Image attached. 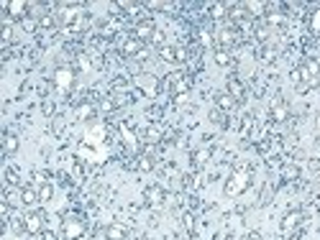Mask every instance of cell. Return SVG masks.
<instances>
[{"instance_id":"f1b7e54d","label":"cell","mask_w":320,"mask_h":240,"mask_svg":"<svg viewBox=\"0 0 320 240\" xmlns=\"http://www.w3.org/2000/svg\"><path fill=\"white\" fill-rule=\"evenodd\" d=\"M136 166H139V171H151L154 169V158L151 156H141Z\"/></svg>"},{"instance_id":"cb8c5ba5","label":"cell","mask_w":320,"mask_h":240,"mask_svg":"<svg viewBox=\"0 0 320 240\" xmlns=\"http://www.w3.org/2000/svg\"><path fill=\"white\" fill-rule=\"evenodd\" d=\"M36 189H38V199H41V202H52V197H54V187H52L49 182H41Z\"/></svg>"},{"instance_id":"8992f818","label":"cell","mask_w":320,"mask_h":240,"mask_svg":"<svg viewBox=\"0 0 320 240\" xmlns=\"http://www.w3.org/2000/svg\"><path fill=\"white\" fill-rule=\"evenodd\" d=\"M156 33V26H154V21L149 18V16H144V18H139L136 21V26H133V36L139 38V41H151V36Z\"/></svg>"},{"instance_id":"d4e9b609","label":"cell","mask_w":320,"mask_h":240,"mask_svg":"<svg viewBox=\"0 0 320 240\" xmlns=\"http://www.w3.org/2000/svg\"><path fill=\"white\" fill-rule=\"evenodd\" d=\"M6 202L11 205V207H21L23 202H21V187L18 189H8L6 192Z\"/></svg>"},{"instance_id":"1f68e13d","label":"cell","mask_w":320,"mask_h":240,"mask_svg":"<svg viewBox=\"0 0 320 240\" xmlns=\"http://www.w3.org/2000/svg\"><path fill=\"white\" fill-rule=\"evenodd\" d=\"M282 176H285V179H290V182H295V179L300 176V169L290 164V166H285V171H282Z\"/></svg>"},{"instance_id":"f35d334b","label":"cell","mask_w":320,"mask_h":240,"mask_svg":"<svg viewBox=\"0 0 320 240\" xmlns=\"http://www.w3.org/2000/svg\"><path fill=\"white\" fill-rule=\"evenodd\" d=\"M38 237H41V240H57V235H54L52 230H44V232L38 235Z\"/></svg>"},{"instance_id":"ba28073f","label":"cell","mask_w":320,"mask_h":240,"mask_svg":"<svg viewBox=\"0 0 320 240\" xmlns=\"http://www.w3.org/2000/svg\"><path fill=\"white\" fill-rule=\"evenodd\" d=\"M62 232H64V237H67V240H77L79 235L85 232V222H82V220H77V217H72V220H64V227H62Z\"/></svg>"},{"instance_id":"f546056e","label":"cell","mask_w":320,"mask_h":240,"mask_svg":"<svg viewBox=\"0 0 320 240\" xmlns=\"http://www.w3.org/2000/svg\"><path fill=\"white\" fill-rule=\"evenodd\" d=\"M310 31H312L315 36H320V8L310 16Z\"/></svg>"},{"instance_id":"7a4b0ae2","label":"cell","mask_w":320,"mask_h":240,"mask_svg":"<svg viewBox=\"0 0 320 240\" xmlns=\"http://www.w3.org/2000/svg\"><path fill=\"white\" fill-rule=\"evenodd\" d=\"M251 184V171L246 166H236L231 171V176L225 179V187H223V194L225 197H238V194H244Z\"/></svg>"},{"instance_id":"4316f807","label":"cell","mask_w":320,"mask_h":240,"mask_svg":"<svg viewBox=\"0 0 320 240\" xmlns=\"http://www.w3.org/2000/svg\"><path fill=\"white\" fill-rule=\"evenodd\" d=\"M11 210H13V207L6 202V199H0V220H3V222H11V220H13V217H11Z\"/></svg>"},{"instance_id":"9a60e30c","label":"cell","mask_w":320,"mask_h":240,"mask_svg":"<svg viewBox=\"0 0 320 240\" xmlns=\"http://www.w3.org/2000/svg\"><path fill=\"white\" fill-rule=\"evenodd\" d=\"M21 202L23 207H36L41 199H38V189L36 187H21Z\"/></svg>"},{"instance_id":"3957f363","label":"cell","mask_w":320,"mask_h":240,"mask_svg":"<svg viewBox=\"0 0 320 240\" xmlns=\"http://www.w3.org/2000/svg\"><path fill=\"white\" fill-rule=\"evenodd\" d=\"M121 54L126 59H136V62H144L146 59V44L139 41L136 36H126L123 44H121Z\"/></svg>"},{"instance_id":"ffe728a7","label":"cell","mask_w":320,"mask_h":240,"mask_svg":"<svg viewBox=\"0 0 320 240\" xmlns=\"http://www.w3.org/2000/svg\"><path fill=\"white\" fill-rule=\"evenodd\" d=\"M57 26H59V18H57V13H44V16H38V28L49 31V28H57Z\"/></svg>"},{"instance_id":"7402d4cb","label":"cell","mask_w":320,"mask_h":240,"mask_svg":"<svg viewBox=\"0 0 320 240\" xmlns=\"http://www.w3.org/2000/svg\"><path fill=\"white\" fill-rule=\"evenodd\" d=\"M159 59L167 64H177V46H162L159 49Z\"/></svg>"},{"instance_id":"4fadbf2b","label":"cell","mask_w":320,"mask_h":240,"mask_svg":"<svg viewBox=\"0 0 320 240\" xmlns=\"http://www.w3.org/2000/svg\"><path fill=\"white\" fill-rule=\"evenodd\" d=\"M26 8H28V3H23V0H11V3H3V11H6V16H13V18H26L23 13H26Z\"/></svg>"},{"instance_id":"5bb4252c","label":"cell","mask_w":320,"mask_h":240,"mask_svg":"<svg viewBox=\"0 0 320 240\" xmlns=\"http://www.w3.org/2000/svg\"><path fill=\"white\" fill-rule=\"evenodd\" d=\"M162 138H164V131H162V126H159V123H151V126H146V131H144V143L154 146V143H159Z\"/></svg>"},{"instance_id":"d590c367","label":"cell","mask_w":320,"mask_h":240,"mask_svg":"<svg viewBox=\"0 0 320 240\" xmlns=\"http://www.w3.org/2000/svg\"><path fill=\"white\" fill-rule=\"evenodd\" d=\"M261 59H264V62H269V59H274V49H269V46H264V49H261Z\"/></svg>"},{"instance_id":"d6986e66","label":"cell","mask_w":320,"mask_h":240,"mask_svg":"<svg viewBox=\"0 0 320 240\" xmlns=\"http://www.w3.org/2000/svg\"><path fill=\"white\" fill-rule=\"evenodd\" d=\"M18 148H21V138H18V136H13V133H8V136L3 138V151H6L8 156H13Z\"/></svg>"},{"instance_id":"e0dca14e","label":"cell","mask_w":320,"mask_h":240,"mask_svg":"<svg viewBox=\"0 0 320 240\" xmlns=\"http://www.w3.org/2000/svg\"><path fill=\"white\" fill-rule=\"evenodd\" d=\"M95 112H98V110H95V105H93V102H87V100H85V102H79V105H77V110H74V115H77L79 120H93V117H95Z\"/></svg>"},{"instance_id":"5b68a950","label":"cell","mask_w":320,"mask_h":240,"mask_svg":"<svg viewBox=\"0 0 320 240\" xmlns=\"http://www.w3.org/2000/svg\"><path fill=\"white\" fill-rule=\"evenodd\" d=\"M47 227V212L33 207L28 215H26V235H41Z\"/></svg>"},{"instance_id":"6da1fadb","label":"cell","mask_w":320,"mask_h":240,"mask_svg":"<svg viewBox=\"0 0 320 240\" xmlns=\"http://www.w3.org/2000/svg\"><path fill=\"white\" fill-rule=\"evenodd\" d=\"M292 82L297 85L300 92H307L320 85V59H305L295 72H292Z\"/></svg>"},{"instance_id":"d6a6232c","label":"cell","mask_w":320,"mask_h":240,"mask_svg":"<svg viewBox=\"0 0 320 240\" xmlns=\"http://www.w3.org/2000/svg\"><path fill=\"white\" fill-rule=\"evenodd\" d=\"M21 28L23 31H36L38 28V18H23L21 21Z\"/></svg>"},{"instance_id":"4dcf8cb0","label":"cell","mask_w":320,"mask_h":240,"mask_svg":"<svg viewBox=\"0 0 320 240\" xmlns=\"http://www.w3.org/2000/svg\"><path fill=\"white\" fill-rule=\"evenodd\" d=\"M269 26H282L285 23V16L282 13H266V18H264Z\"/></svg>"},{"instance_id":"ab89813d","label":"cell","mask_w":320,"mask_h":240,"mask_svg":"<svg viewBox=\"0 0 320 240\" xmlns=\"http://www.w3.org/2000/svg\"><path fill=\"white\" fill-rule=\"evenodd\" d=\"M62 128H64V120H54V131L62 133Z\"/></svg>"},{"instance_id":"9c48e42d","label":"cell","mask_w":320,"mask_h":240,"mask_svg":"<svg viewBox=\"0 0 320 240\" xmlns=\"http://www.w3.org/2000/svg\"><path fill=\"white\" fill-rule=\"evenodd\" d=\"M225 92L236 100V102H241L244 97H246V87H244V82L238 77H228V82H225Z\"/></svg>"},{"instance_id":"836d02e7","label":"cell","mask_w":320,"mask_h":240,"mask_svg":"<svg viewBox=\"0 0 320 240\" xmlns=\"http://www.w3.org/2000/svg\"><path fill=\"white\" fill-rule=\"evenodd\" d=\"M151 44H154V46H159V49L167 46V44H164V31H159V28H156V33L151 36Z\"/></svg>"},{"instance_id":"30bf717a","label":"cell","mask_w":320,"mask_h":240,"mask_svg":"<svg viewBox=\"0 0 320 240\" xmlns=\"http://www.w3.org/2000/svg\"><path fill=\"white\" fill-rule=\"evenodd\" d=\"M105 240H128V227L123 222H110L105 227Z\"/></svg>"},{"instance_id":"ac0fdd59","label":"cell","mask_w":320,"mask_h":240,"mask_svg":"<svg viewBox=\"0 0 320 240\" xmlns=\"http://www.w3.org/2000/svg\"><path fill=\"white\" fill-rule=\"evenodd\" d=\"M218 44H220V49H231L236 44V31L233 28H223L218 33Z\"/></svg>"},{"instance_id":"e575fe53","label":"cell","mask_w":320,"mask_h":240,"mask_svg":"<svg viewBox=\"0 0 320 240\" xmlns=\"http://www.w3.org/2000/svg\"><path fill=\"white\" fill-rule=\"evenodd\" d=\"M41 110H44V115H54V102H52V100H44Z\"/></svg>"},{"instance_id":"7c38bea8","label":"cell","mask_w":320,"mask_h":240,"mask_svg":"<svg viewBox=\"0 0 320 240\" xmlns=\"http://www.w3.org/2000/svg\"><path fill=\"white\" fill-rule=\"evenodd\" d=\"M269 115H271V120H277V123L287 120V115H290L287 102H285V100H274V102H271V107H269Z\"/></svg>"},{"instance_id":"2e32d148","label":"cell","mask_w":320,"mask_h":240,"mask_svg":"<svg viewBox=\"0 0 320 240\" xmlns=\"http://www.w3.org/2000/svg\"><path fill=\"white\" fill-rule=\"evenodd\" d=\"M236 105H238V102H236L228 92H220V95L215 97V107H218L220 112H233V110H236Z\"/></svg>"},{"instance_id":"52a82bcc","label":"cell","mask_w":320,"mask_h":240,"mask_svg":"<svg viewBox=\"0 0 320 240\" xmlns=\"http://www.w3.org/2000/svg\"><path fill=\"white\" fill-rule=\"evenodd\" d=\"M144 197H146V202H149V205L159 207V205H164L167 192H164V187H159V184H149V187L144 189Z\"/></svg>"},{"instance_id":"8d00e7d4","label":"cell","mask_w":320,"mask_h":240,"mask_svg":"<svg viewBox=\"0 0 320 240\" xmlns=\"http://www.w3.org/2000/svg\"><path fill=\"white\" fill-rule=\"evenodd\" d=\"M177 62H187V49L177 46Z\"/></svg>"},{"instance_id":"277c9868","label":"cell","mask_w":320,"mask_h":240,"mask_svg":"<svg viewBox=\"0 0 320 240\" xmlns=\"http://www.w3.org/2000/svg\"><path fill=\"white\" fill-rule=\"evenodd\" d=\"M74 79H77V74H74L72 67H59L54 72V87H57V92L59 95H67L74 87Z\"/></svg>"},{"instance_id":"60d3db41","label":"cell","mask_w":320,"mask_h":240,"mask_svg":"<svg viewBox=\"0 0 320 240\" xmlns=\"http://www.w3.org/2000/svg\"><path fill=\"white\" fill-rule=\"evenodd\" d=\"M315 126H317V131H320V112H317V117H315Z\"/></svg>"},{"instance_id":"83f0119b","label":"cell","mask_w":320,"mask_h":240,"mask_svg":"<svg viewBox=\"0 0 320 240\" xmlns=\"http://www.w3.org/2000/svg\"><path fill=\"white\" fill-rule=\"evenodd\" d=\"M208 158H210V151H205V148H203V151H197V153H195V166H197V169H200V166H205V164H208Z\"/></svg>"},{"instance_id":"74e56055","label":"cell","mask_w":320,"mask_h":240,"mask_svg":"<svg viewBox=\"0 0 320 240\" xmlns=\"http://www.w3.org/2000/svg\"><path fill=\"white\" fill-rule=\"evenodd\" d=\"M241 240H261V235H259L256 230H251V232H246V235H244Z\"/></svg>"},{"instance_id":"603a6c76","label":"cell","mask_w":320,"mask_h":240,"mask_svg":"<svg viewBox=\"0 0 320 240\" xmlns=\"http://www.w3.org/2000/svg\"><path fill=\"white\" fill-rule=\"evenodd\" d=\"M0 41H3V46L13 44V23H11V18H8V16L3 18V36H0Z\"/></svg>"},{"instance_id":"484cf974","label":"cell","mask_w":320,"mask_h":240,"mask_svg":"<svg viewBox=\"0 0 320 240\" xmlns=\"http://www.w3.org/2000/svg\"><path fill=\"white\" fill-rule=\"evenodd\" d=\"M215 64H220V67H228L231 64V51L228 49H215Z\"/></svg>"},{"instance_id":"8fae6325","label":"cell","mask_w":320,"mask_h":240,"mask_svg":"<svg viewBox=\"0 0 320 240\" xmlns=\"http://www.w3.org/2000/svg\"><path fill=\"white\" fill-rule=\"evenodd\" d=\"M169 87H172L174 97H185L187 90H190V82H187L182 74H169Z\"/></svg>"},{"instance_id":"44dd1931","label":"cell","mask_w":320,"mask_h":240,"mask_svg":"<svg viewBox=\"0 0 320 240\" xmlns=\"http://www.w3.org/2000/svg\"><path fill=\"white\" fill-rule=\"evenodd\" d=\"M300 220H302V212H290V215H285V220H282V230H285V232L295 230V227L300 225Z\"/></svg>"}]
</instances>
